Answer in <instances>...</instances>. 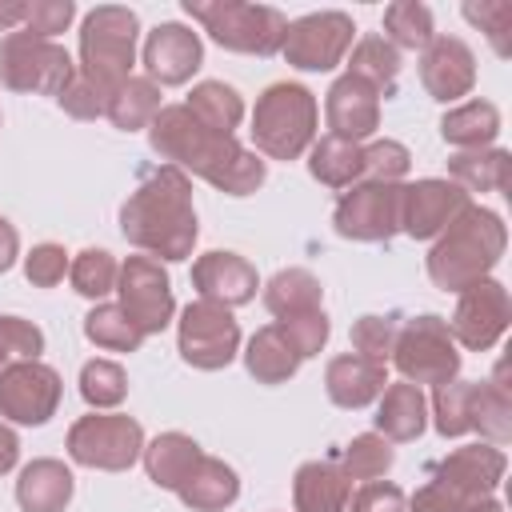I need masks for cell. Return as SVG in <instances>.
<instances>
[{
  "label": "cell",
  "instance_id": "25",
  "mask_svg": "<svg viewBox=\"0 0 512 512\" xmlns=\"http://www.w3.org/2000/svg\"><path fill=\"white\" fill-rule=\"evenodd\" d=\"M352 496V480L332 460H308L292 476V504L296 512H344Z\"/></svg>",
  "mask_w": 512,
  "mask_h": 512
},
{
  "label": "cell",
  "instance_id": "53",
  "mask_svg": "<svg viewBox=\"0 0 512 512\" xmlns=\"http://www.w3.org/2000/svg\"><path fill=\"white\" fill-rule=\"evenodd\" d=\"M16 460H20V436L0 420V476H4V472H12V468H16Z\"/></svg>",
  "mask_w": 512,
  "mask_h": 512
},
{
  "label": "cell",
  "instance_id": "49",
  "mask_svg": "<svg viewBox=\"0 0 512 512\" xmlns=\"http://www.w3.org/2000/svg\"><path fill=\"white\" fill-rule=\"evenodd\" d=\"M284 332H288V340L296 344V352L308 360V356H316L324 344H328V332H332V324H328V316H324V308H316V312H304V316H292V320H276Z\"/></svg>",
  "mask_w": 512,
  "mask_h": 512
},
{
  "label": "cell",
  "instance_id": "27",
  "mask_svg": "<svg viewBox=\"0 0 512 512\" xmlns=\"http://www.w3.org/2000/svg\"><path fill=\"white\" fill-rule=\"evenodd\" d=\"M176 496L192 508V512H220L228 504H236L240 496V476L232 464H224L220 456H200L192 464V472L180 480Z\"/></svg>",
  "mask_w": 512,
  "mask_h": 512
},
{
  "label": "cell",
  "instance_id": "48",
  "mask_svg": "<svg viewBox=\"0 0 512 512\" xmlns=\"http://www.w3.org/2000/svg\"><path fill=\"white\" fill-rule=\"evenodd\" d=\"M76 16L72 0H28V16H24V32L40 36V40H56Z\"/></svg>",
  "mask_w": 512,
  "mask_h": 512
},
{
  "label": "cell",
  "instance_id": "47",
  "mask_svg": "<svg viewBox=\"0 0 512 512\" xmlns=\"http://www.w3.org/2000/svg\"><path fill=\"white\" fill-rule=\"evenodd\" d=\"M396 344V316H360L352 324V348L368 360H388Z\"/></svg>",
  "mask_w": 512,
  "mask_h": 512
},
{
  "label": "cell",
  "instance_id": "4",
  "mask_svg": "<svg viewBox=\"0 0 512 512\" xmlns=\"http://www.w3.org/2000/svg\"><path fill=\"white\" fill-rule=\"evenodd\" d=\"M136 36L140 16L124 4H96L80 24V64L76 80H84L104 100L116 96V88L132 76L136 64Z\"/></svg>",
  "mask_w": 512,
  "mask_h": 512
},
{
  "label": "cell",
  "instance_id": "39",
  "mask_svg": "<svg viewBox=\"0 0 512 512\" xmlns=\"http://www.w3.org/2000/svg\"><path fill=\"white\" fill-rule=\"evenodd\" d=\"M80 396L92 412H112L128 396V372L116 360H88L80 368Z\"/></svg>",
  "mask_w": 512,
  "mask_h": 512
},
{
  "label": "cell",
  "instance_id": "52",
  "mask_svg": "<svg viewBox=\"0 0 512 512\" xmlns=\"http://www.w3.org/2000/svg\"><path fill=\"white\" fill-rule=\"evenodd\" d=\"M16 256H20V232L0 216V276L16 264Z\"/></svg>",
  "mask_w": 512,
  "mask_h": 512
},
{
  "label": "cell",
  "instance_id": "1",
  "mask_svg": "<svg viewBox=\"0 0 512 512\" xmlns=\"http://www.w3.org/2000/svg\"><path fill=\"white\" fill-rule=\"evenodd\" d=\"M148 144L160 160H168L184 176L192 172L228 196H252L268 176V164L256 152H248L236 136H220L204 128L184 104H164L152 116Z\"/></svg>",
  "mask_w": 512,
  "mask_h": 512
},
{
  "label": "cell",
  "instance_id": "38",
  "mask_svg": "<svg viewBox=\"0 0 512 512\" xmlns=\"http://www.w3.org/2000/svg\"><path fill=\"white\" fill-rule=\"evenodd\" d=\"M116 276H120V264L104 248H84L68 260V280L84 300H104L108 292H116Z\"/></svg>",
  "mask_w": 512,
  "mask_h": 512
},
{
  "label": "cell",
  "instance_id": "16",
  "mask_svg": "<svg viewBox=\"0 0 512 512\" xmlns=\"http://www.w3.org/2000/svg\"><path fill=\"white\" fill-rule=\"evenodd\" d=\"M468 204L472 196L452 180H440V176L412 180L400 192V232L412 240H436Z\"/></svg>",
  "mask_w": 512,
  "mask_h": 512
},
{
  "label": "cell",
  "instance_id": "11",
  "mask_svg": "<svg viewBox=\"0 0 512 512\" xmlns=\"http://www.w3.org/2000/svg\"><path fill=\"white\" fill-rule=\"evenodd\" d=\"M400 192L404 184L384 180H360L344 188V196L332 208V224L344 240L360 244H384L400 232Z\"/></svg>",
  "mask_w": 512,
  "mask_h": 512
},
{
  "label": "cell",
  "instance_id": "23",
  "mask_svg": "<svg viewBox=\"0 0 512 512\" xmlns=\"http://www.w3.org/2000/svg\"><path fill=\"white\" fill-rule=\"evenodd\" d=\"M72 492H76L72 468L64 460H52V456H40V460L24 464L20 476H16L20 512H64Z\"/></svg>",
  "mask_w": 512,
  "mask_h": 512
},
{
  "label": "cell",
  "instance_id": "5",
  "mask_svg": "<svg viewBox=\"0 0 512 512\" xmlns=\"http://www.w3.org/2000/svg\"><path fill=\"white\" fill-rule=\"evenodd\" d=\"M316 124H320L316 96L296 80H280L256 96L252 144L268 160H300L316 140Z\"/></svg>",
  "mask_w": 512,
  "mask_h": 512
},
{
  "label": "cell",
  "instance_id": "28",
  "mask_svg": "<svg viewBox=\"0 0 512 512\" xmlns=\"http://www.w3.org/2000/svg\"><path fill=\"white\" fill-rule=\"evenodd\" d=\"M200 456H204V452H200V444H196L188 432H160V436H156L152 444H144V452H140L148 480H152L156 488H164V492H176L180 480L192 472V464H196Z\"/></svg>",
  "mask_w": 512,
  "mask_h": 512
},
{
  "label": "cell",
  "instance_id": "7",
  "mask_svg": "<svg viewBox=\"0 0 512 512\" xmlns=\"http://www.w3.org/2000/svg\"><path fill=\"white\" fill-rule=\"evenodd\" d=\"M76 80V60L64 44L40 40L24 28L8 32L0 40V84L28 96H64V88Z\"/></svg>",
  "mask_w": 512,
  "mask_h": 512
},
{
  "label": "cell",
  "instance_id": "50",
  "mask_svg": "<svg viewBox=\"0 0 512 512\" xmlns=\"http://www.w3.org/2000/svg\"><path fill=\"white\" fill-rule=\"evenodd\" d=\"M64 272H68V252L60 244H36L24 256V276L36 288H56L64 280Z\"/></svg>",
  "mask_w": 512,
  "mask_h": 512
},
{
  "label": "cell",
  "instance_id": "2",
  "mask_svg": "<svg viewBox=\"0 0 512 512\" xmlns=\"http://www.w3.org/2000/svg\"><path fill=\"white\" fill-rule=\"evenodd\" d=\"M120 232L152 260H188L200 236L192 180L172 164L152 168L120 204Z\"/></svg>",
  "mask_w": 512,
  "mask_h": 512
},
{
  "label": "cell",
  "instance_id": "45",
  "mask_svg": "<svg viewBox=\"0 0 512 512\" xmlns=\"http://www.w3.org/2000/svg\"><path fill=\"white\" fill-rule=\"evenodd\" d=\"M412 168V152L400 140H372L364 144V180H384L400 184Z\"/></svg>",
  "mask_w": 512,
  "mask_h": 512
},
{
  "label": "cell",
  "instance_id": "9",
  "mask_svg": "<svg viewBox=\"0 0 512 512\" xmlns=\"http://www.w3.org/2000/svg\"><path fill=\"white\" fill-rule=\"evenodd\" d=\"M64 448L80 468L124 472L144 452V428L124 412H88L68 428Z\"/></svg>",
  "mask_w": 512,
  "mask_h": 512
},
{
  "label": "cell",
  "instance_id": "37",
  "mask_svg": "<svg viewBox=\"0 0 512 512\" xmlns=\"http://www.w3.org/2000/svg\"><path fill=\"white\" fill-rule=\"evenodd\" d=\"M84 336L96 348H108V352H136L144 344V332L124 316L120 304H96L84 316Z\"/></svg>",
  "mask_w": 512,
  "mask_h": 512
},
{
  "label": "cell",
  "instance_id": "42",
  "mask_svg": "<svg viewBox=\"0 0 512 512\" xmlns=\"http://www.w3.org/2000/svg\"><path fill=\"white\" fill-rule=\"evenodd\" d=\"M392 460H396V452L380 432H360L344 448V464L340 468H344L348 480H364L368 484V480H380L392 468Z\"/></svg>",
  "mask_w": 512,
  "mask_h": 512
},
{
  "label": "cell",
  "instance_id": "13",
  "mask_svg": "<svg viewBox=\"0 0 512 512\" xmlns=\"http://www.w3.org/2000/svg\"><path fill=\"white\" fill-rule=\"evenodd\" d=\"M64 380L44 360H12L0 368V416L12 424L40 428L56 416Z\"/></svg>",
  "mask_w": 512,
  "mask_h": 512
},
{
  "label": "cell",
  "instance_id": "10",
  "mask_svg": "<svg viewBox=\"0 0 512 512\" xmlns=\"http://www.w3.org/2000/svg\"><path fill=\"white\" fill-rule=\"evenodd\" d=\"M176 348H180L184 364H192L200 372H220L240 352V320L232 316V308H224L216 300H192L180 308Z\"/></svg>",
  "mask_w": 512,
  "mask_h": 512
},
{
  "label": "cell",
  "instance_id": "21",
  "mask_svg": "<svg viewBox=\"0 0 512 512\" xmlns=\"http://www.w3.org/2000/svg\"><path fill=\"white\" fill-rule=\"evenodd\" d=\"M384 384H388V368L360 352L332 356L324 368V392L336 408H368L372 400H380Z\"/></svg>",
  "mask_w": 512,
  "mask_h": 512
},
{
  "label": "cell",
  "instance_id": "20",
  "mask_svg": "<svg viewBox=\"0 0 512 512\" xmlns=\"http://www.w3.org/2000/svg\"><path fill=\"white\" fill-rule=\"evenodd\" d=\"M192 288L200 292V300H216L224 308H240L248 300H256V288H260V276H256V264L244 260L240 252H204L192 260Z\"/></svg>",
  "mask_w": 512,
  "mask_h": 512
},
{
  "label": "cell",
  "instance_id": "17",
  "mask_svg": "<svg viewBox=\"0 0 512 512\" xmlns=\"http://www.w3.org/2000/svg\"><path fill=\"white\" fill-rule=\"evenodd\" d=\"M140 60H144V72L152 84L176 88V84H188L192 72L204 64V44L188 24L168 20V24H156L148 32Z\"/></svg>",
  "mask_w": 512,
  "mask_h": 512
},
{
  "label": "cell",
  "instance_id": "6",
  "mask_svg": "<svg viewBox=\"0 0 512 512\" xmlns=\"http://www.w3.org/2000/svg\"><path fill=\"white\" fill-rule=\"evenodd\" d=\"M184 12L228 52L244 56H272L284 44L288 16L272 4H244V0H184Z\"/></svg>",
  "mask_w": 512,
  "mask_h": 512
},
{
  "label": "cell",
  "instance_id": "12",
  "mask_svg": "<svg viewBox=\"0 0 512 512\" xmlns=\"http://www.w3.org/2000/svg\"><path fill=\"white\" fill-rule=\"evenodd\" d=\"M356 40V24L348 12H308L300 20H288V32H284V60L300 72H332L348 48Z\"/></svg>",
  "mask_w": 512,
  "mask_h": 512
},
{
  "label": "cell",
  "instance_id": "44",
  "mask_svg": "<svg viewBox=\"0 0 512 512\" xmlns=\"http://www.w3.org/2000/svg\"><path fill=\"white\" fill-rule=\"evenodd\" d=\"M464 20H472L488 40H492V48H496V56H508L512 52V40H508V32H512V4L508 0H468L464 4Z\"/></svg>",
  "mask_w": 512,
  "mask_h": 512
},
{
  "label": "cell",
  "instance_id": "22",
  "mask_svg": "<svg viewBox=\"0 0 512 512\" xmlns=\"http://www.w3.org/2000/svg\"><path fill=\"white\" fill-rule=\"evenodd\" d=\"M504 468H508V456L496 444H464L436 464V480L472 496H496Z\"/></svg>",
  "mask_w": 512,
  "mask_h": 512
},
{
  "label": "cell",
  "instance_id": "41",
  "mask_svg": "<svg viewBox=\"0 0 512 512\" xmlns=\"http://www.w3.org/2000/svg\"><path fill=\"white\" fill-rule=\"evenodd\" d=\"M348 72L360 76V80H368L372 88H388V84L400 76V52H396L384 36H364V40H356V48H352Z\"/></svg>",
  "mask_w": 512,
  "mask_h": 512
},
{
  "label": "cell",
  "instance_id": "32",
  "mask_svg": "<svg viewBox=\"0 0 512 512\" xmlns=\"http://www.w3.org/2000/svg\"><path fill=\"white\" fill-rule=\"evenodd\" d=\"M448 176L468 196L472 192H508L512 184V156L504 148H476L448 156Z\"/></svg>",
  "mask_w": 512,
  "mask_h": 512
},
{
  "label": "cell",
  "instance_id": "29",
  "mask_svg": "<svg viewBox=\"0 0 512 512\" xmlns=\"http://www.w3.org/2000/svg\"><path fill=\"white\" fill-rule=\"evenodd\" d=\"M440 136H444V144H452L460 152L492 148V140L500 136V108L492 100H464L444 112Z\"/></svg>",
  "mask_w": 512,
  "mask_h": 512
},
{
  "label": "cell",
  "instance_id": "15",
  "mask_svg": "<svg viewBox=\"0 0 512 512\" xmlns=\"http://www.w3.org/2000/svg\"><path fill=\"white\" fill-rule=\"evenodd\" d=\"M508 320H512V300H508V288L492 276L468 284L464 292H456V312L448 320V332L456 340V348H468V352H488L500 344V336L508 332Z\"/></svg>",
  "mask_w": 512,
  "mask_h": 512
},
{
  "label": "cell",
  "instance_id": "26",
  "mask_svg": "<svg viewBox=\"0 0 512 512\" xmlns=\"http://www.w3.org/2000/svg\"><path fill=\"white\" fill-rule=\"evenodd\" d=\"M300 364H304V356L296 352V344L288 340V332L280 324L256 328L244 348V368L256 384H284L300 372Z\"/></svg>",
  "mask_w": 512,
  "mask_h": 512
},
{
  "label": "cell",
  "instance_id": "51",
  "mask_svg": "<svg viewBox=\"0 0 512 512\" xmlns=\"http://www.w3.org/2000/svg\"><path fill=\"white\" fill-rule=\"evenodd\" d=\"M344 512H404V492L392 480H368L348 496Z\"/></svg>",
  "mask_w": 512,
  "mask_h": 512
},
{
  "label": "cell",
  "instance_id": "30",
  "mask_svg": "<svg viewBox=\"0 0 512 512\" xmlns=\"http://www.w3.org/2000/svg\"><path fill=\"white\" fill-rule=\"evenodd\" d=\"M472 432L484 436V444H508L512 436V392L504 384V364L496 368L492 380H476L472 384Z\"/></svg>",
  "mask_w": 512,
  "mask_h": 512
},
{
  "label": "cell",
  "instance_id": "19",
  "mask_svg": "<svg viewBox=\"0 0 512 512\" xmlns=\"http://www.w3.org/2000/svg\"><path fill=\"white\" fill-rule=\"evenodd\" d=\"M420 84L432 100L456 104L476 88V56L460 36H432L420 56Z\"/></svg>",
  "mask_w": 512,
  "mask_h": 512
},
{
  "label": "cell",
  "instance_id": "40",
  "mask_svg": "<svg viewBox=\"0 0 512 512\" xmlns=\"http://www.w3.org/2000/svg\"><path fill=\"white\" fill-rule=\"evenodd\" d=\"M472 384L476 380L436 384V392H432V424H436V432L444 440L472 432V416H468V408H472Z\"/></svg>",
  "mask_w": 512,
  "mask_h": 512
},
{
  "label": "cell",
  "instance_id": "43",
  "mask_svg": "<svg viewBox=\"0 0 512 512\" xmlns=\"http://www.w3.org/2000/svg\"><path fill=\"white\" fill-rule=\"evenodd\" d=\"M408 512H500V500L496 496H472V492H460L444 480H428L424 488H416Z\"/></svg>",
  "mask_w": 512,
  "mask_h": 512
},
{
  "label": "cell",
  "instance_id": "46",
  "mask_svg": "<svg viewBox=\"0 0 512 512\" xmlns=\"http://www.w3.org/2000/svg\"><path fill=\"white\" fill-rule=\"evenodd\" d=\"M40 352H44V332L32 320L0 316V368L12 360H40Z\"/></svg>",
  "mask_w": 512,
  "mask_h": 512
},
{
  "label": "cell",
  "instance_id": "34",
  "mask_svg": "<svg viewBox=\"0 0 512 512\" xmlns=\"http://www.w3.org/2000/svg\"><path fill=\"white\" fill-rule=\"evenodd\" d=\"M184 108H188L204 128H212V132H220V136H232V132L240 128V120H244V100H240V92H236L232 84H224V80H200V84H192Z\"/></svg>",
  "mask_w": 512,
  "mask_h": 512
},
{
  "label": "cell",
  "instance_id": "31",
  "mask_svg": "<svg viewBox=\"0 0 512 512\" xmlns=\"http://www.w3.org/2000/svg\"><path fill=\"white\" fill-rule=\"evenodd\" d=\"M308 172L324 188H352L364 180V144H352L340 136H320L308 148Z\"/></svg>",
  "mask_w": 512,
  "mask_h": 512
},
{
  "label": "cell",
  "instance_id": "36",
  "mask_svg": "<svg viewBox=\"0 0 512 512\" xmlns=\"http://www.w3.org/2000/svg\"><path fill=\"white\" fill-rule=\"evenodd\" d=\"M432 36H436V28H432V8L428 4H420V0H392L388 8H384V40L400 52V48H428L432 44Z\"/></svg>",
  "mask_w": 512,
  "mask_h": 512
},
{
  "label": "cell",
  "instance_id": "35",
  "mask_svg": "<svg viewBox=\"0 0 512 512\" xmlns=\"http://www.w3.org/2000/svg\"><path fill=\"white\" fill-rule=\"evenodd\" d=\"M160 108H164V104H160V84H152L148 76H128V80L116 88V96L108 100V112H104V116L112 120V128L136 132V128H148Z\"/></svg>",
  "mask_w": 512,
  "mask_h": 512
},
{
  "label": "cell",
  "instance_id": "54",
  "mask_svg": "<svg viewBox=\"0 0 512 512\" xmlns=\"http://www.w3.org/2000/svg\"><path fill=\"white\" fill-rule=\"evenodd\" d=\"M24 16H28V0H0V32H16Z\"/></svg>",
  "mask_w": 512,
  "mask_h": 512
},
{
  "label": "cell",
  "instance_id": "14",
  "mask_svg": "<svg viewBox=\"0 0 512 512\" xmlns=\"http://www.w3.org/2000/svg\"><path fill=\"white\" fill-rule=\"evenodd\" d=\"M116 296H120L124 316H128L144 336L164 332V328L172 324V316H176L172 280H168L164 264L152 260V256H128V260L120 264Z\"/></svg>",
  "mask_w": 512,
  "mask_h": 512
},
{
  "label": "cell",
  "instance_id": "24",
  "mask_svg": "<svg viewBox=\"0 0 512 512\" xmlns=\"http://www.w3.org/2000/svg\"><path fill=\"white\" fill-rule=\"evenodd\" d=\"M376 432L388 440V444H408L416 440L424 428H428V400L416 384L408 380H396V384H384L380 392V408H376Z\"/></svg>",
  "mask_w": 512,
  "mask_h": 512
},
{
  "label": "cell",
  "instance_id": "33",
  "mask_svg": "<svg viewBox=\"0 0 512 512\" xmlns=\"http://www.w3.org/2000/svg\"><path fill=\"white\" fill-rule=\"evenodd\" d=\"M264 308L276 320H292V316L316 312V308H324V284L308 268H280L264 284Z\"/></svg>",
  "mask_w": 512,
  "mask_h": 512
},
{
  "label": "cell",
  "instance_id": "8",
  "mask_svg": "<svg viewBox=\"0 0 512 512\" xmlns=\"http://www.w3.org/2000/svg\"><path fill=\"white\" fill-rule=\"evenodd\" d=\"M460 348L448 332V320L440 316H416L404 328H396V344H392V364L408 384H448L460 376Z\"/></svg>",
  "mask_w": 512,
  "mask_h": 512
},
{
  "label": "cell",
  "instance_id": "3",
  "mask_svg": "<svg viewBox=\"0 0 512 512\" xmlns=\"http://www.w3.org/2000/svg\"><path fill=\"white\" fill-rule=\"evenodd\" d=\"M508 248V228L500 220V212L468 204L432 244L428 252V280L444 292H464L468 284L492 276V268L500 264Z\"/></svg>",
  "mask_w": 512,
  "mask_h": 512
},
{
  "label": "cell",
  "instance_id": "18",
  "mask_svg": "<svg viewBox=\"0 0 512 512\" xmlns=\"http://www.w3.org/2000/svg\"><path fill=\"white\" fill-rule=\"evenodd\" d=\"M324 120H328V136H340L352 144L368 140L380 128V88H372L352 72L336 76L324 96Z\"/></svg>",
  "mask_w": 512,
  "mask_h": 512
}]
</instances>
